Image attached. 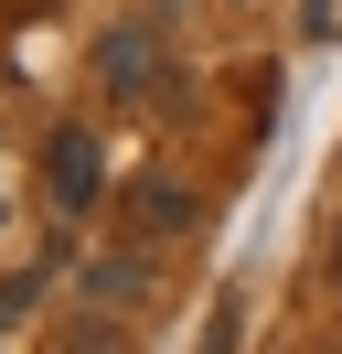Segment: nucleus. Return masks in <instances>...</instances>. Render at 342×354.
I'll use <instances>...</instances> for the list:
<instances>
[{"instance_id": "obj_6", "label": "nucleus", "mask_w": 342, "mask_h": 354, "mask_svg": "<svg viewBox=\"0 0 342 354\" xmlns=\"http://www.w3.org/2000/svg\"><path fill=\"white\" fill-rule=\"evenodd\" d=\"M299 32H310V44H332V32H342V0H299Z\"/></svg>"}, {"instance_id": "obj_4", "label": "nucleus", "mask_w": 342, "mask_h": 354, "mask_svg": "<svg viewBox=\"0 0 342 354\" xmlns=\"http://www.w3.org/2000/svg\"><path fill=\"white\" fill-rule=\"evenodd\" d=\"M150 258H161V247L128 236V247H107V258H86V268H75V290H86L97 311H139V301H150Z\"/></svg>"}, {"instance_id": "obj_2", "label": "nucleus", "mask_w": 342, "mask_h": 354, "mask_svg": "<svg viewBox=\"0 0 342 354\" xmlns=\"http://www.w3.org/2000/svg\"><path fill=\"white\" fill-rule=\"evenodd\" d=\"M192 225H203V194H192L182 172H139L118 194V236H139V247H182Z\"/></svg>"}, {"instance_id": "obj_1", "label": "nucleus", "mask_w": 342, "mask_h": 354, "mask_svg": "<svg viewBox=\"0 0 342 354\" xmlns=\"http://www.w3.org/2000/svg\"><path fill=\"white\" fill-rule=\"evenodd\" d=\"M97 86L118 97V108H150V97L171 86L161 32H150V22H107V32H97Z\"/></svg>"}, {"instance_id": "obj_5", "label": "nucleus", "mask_w": 342, "mask_h": 354, "mask_svg": "<svg viewBox=\"0 0 342 354\" xmlns=\"http://www.w3.org/2000/svg\"><path fill=\"white\" fill-rule=\"evenodd\" d=\"M32 290H43V268H32V279H0V333H21V311H32Z\"/></svg>"}, {"instance_id": "obj_7", "label": "nucleus", "mask_w": 342, "mask_h": 354, "mask_svg": "<svg viewBox=\"0 0 342 354\" xmlns=\"http://www.w3.org/2000/svg\"><path fill=\"white\" fill-rule=\"evenodd\" d=\"M0 11H11V22H43V11H54V0H0Z\"/></svg>"}, {"instance_id": "obj_3", "label": "nucleus", "mask_w": 342, "mask_h": 354, "mask_svg": "<svg viewBox=\"0 0 342 354\" xmlns=\"http://www.w3.org/2000/svg\"><path fill=\"white\" fill-rule=\"evenodd\" d=\"M43 194H54V215H86L107 194V140L97 129H54L43 140Z\"/></svg>"}]
</instances>
